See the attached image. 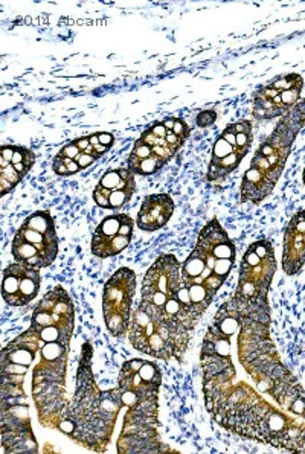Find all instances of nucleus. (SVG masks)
<instances>
[{"instance_id":"obj_1","label":"nucleus","mask_w":305,"mask_h":454,"mask_svg":"<svg viewBox=\"0 0 305 454\" xmlns=\"http://www.w3.org/2000/svg\"><path fill=\"white\" fill-rule=\"evenodd\" d=\"M205 406L222 427L275 449L305 453V422L270 406L245 381H237L232 356H200Z\"/></svg>"},{"instance_id":"obj_2","label":"nucleus","mask_w":305,"mask_h":454,"mask_svg":"<svg viewBox=\"0 0 305 454\" xmlns=\"http://www.w3.org/2000/svg\"><path fill=\"white\" fill-rule=\"evenodd\" d=\"M92 345L86 341L76 371L75 395L66 407L57 430L80 447L104 453L109 447L114 424L124 404L120 387L98 389L92 371Z\"/></svg>"},{"instance_id":"obj_3","label":"nucleus","mask_w":305,"mask_h":454,"mask_svg":"<svg viewBox=\"0 0 305 454\" xmlns=\"http://www.w3.org/2000/svg\"><path fill=\"white\" fill-rule=\"evenodd\" d=\"M162 372L158 364L135 358L122 364L118 380L126 407L118 453H169L159 438V390Z\"/></svg>"},{"instance_id":"obj_4","label":"nucleus","mask_w":305,"mask_h":454,"mask_svg":"<svg viewBox=\"0 0 305 454\" xmlns=\"http://www.w3.org/2000/svg\"><path fill=\"white\" fill-rule=\"evenodd\" d=\"M237 316L240 322L237 349L241 366L255 381L258 389L270 395L284 411L305 419V389L281 362L270 339V319H256L239 313Z\"/></svg>"},{"instance_id":"obj_5","label":"nucleus","mask_w":305,"mask_h":454,"mask_svg":"<svg viewBox=\"0 0 305 454\" xmlns=\"http://www.w3.org/2000/svg\"><path fill=\"white\" fill-rule=\"evenodd\" d=\"M235 244L228 232L213 218L199 233L196 247L182 264V281L191 307L202 317L234 269Z\"/></svg>"},{"instance_id":"obj_6","label":"nucleus","mask_w":305,"mask_h":454,"mask_svg":"<svg viewBox=\"0 0 305 454\" xmlns=\"http://www.w3.org/2000/svg\"><path fill=\"white\" fill-rule=\"evenodd\" d=\"M305 125V99L281 116L272 135L262 142L241 182V201L260 205L281 179L292 146Z\"/></svg>"},{"instance_id":"obj_7","label":"nucleus","mask_w":305,"mask_h":454,"mask_svg":"<svg viewBox=\"0 0 305 454\" xmlns=\"http://www.w3.org/2000/svg\"><path fill=\"white\" fill-rule=\"evenodd\" d=\"M190 135V127L182 118H165L152 122L135 142L127 168L135 176L159 173L185 145Z\"/></svg>"},{"instance_id":"obj_8","label":"nucleus","mask_w":305,"mask_h":454,"mask_svg":"<svg viewBox=\"0 0 305 454\" xmlns=\"http://www.w3.org/2000/svg\"><path fill=\"white\" fill-rule=\"evenodd\" d=\"M59 247L60 239L52 215L48 211L34 212L12 239V260L40 270L54 262Z\"/></svg>"},{"instance_id":"obj_9","label":"nucleus","mask_w":305,"mask_h":454,"mask_svg":"<svg viewBox=\"0 0 305 454\" xmlns=\"http://www.w3.org/2000/svg\"><path fill=\"white\" fill-rule=\"evenodd\" d=\"M0 434L4 453H37L29 404L22 384L2 383Z\"/></svg>"},{"instance_id":"obj_10","label":"nucleus","mask_w":305,"mask_h":454,"mask_svg":"<svg viewBox=\"0 0 305 454\" xmlns=\"http://www.w3.org/2000/svg\"><path fill=\"white\" fill-rule=\"evenodd\" d=\"M129 339L137 351L164 362H182L188 348L182 345L175 331L168 325L148 313L147 309L137 307L131 317Z\"/></svg>"},{"instance_id":"obj_11","label":"nucleus","mask_w":305,"mask_h":454,"mask_svg":"<svg viewBox=\"0 0 305 454\" xmlns=\"http://www.w3.org/2000/svg\"><path fill=\"white\" fill-rule=\"evenodd\" d=\"M31 326L44 341H60L71 345L75 328V309L65 288L54 287L37 303Z\"/></svg>"},{"instance_id":"obj_12","label":"nucleus","mask_w":305,"mask_h":454,"mask_svg":"<svg viewBox=\"0 0 305 454\" xmlns=\"http://www.w3.org/2000/svg\"><path fill=\"white\" fill-rule=\"evenodd\" d=\"M137 293V273L122 267L110 276L103 290V317L110 334L121 339L129 334Z\"/></svg>"},{"instance_id":"obj_13","label":"nucleus","mask_w":305,"mask_h":454,"mask_svg":"<svg viewBox=\"0 0 305 454\" xmlns=\"http://www.w3.org/2000/svg\"><path fill=\"white\" fill-rule=\"evenodd\" d=\"M254 130L251 121H237L224 129L213 146V156L207 167V180L220 182L240 167L243 159L251 152Z\"/></svg>"},{"instance_id":"obj_14","label":"nucleus","mask_w":305,"mask_h":454,"mask_svg":"<svg viewBox=\"0 0 305 454\" xmlns=\"http://www.w3.org/2000/svg\"><path fill=\"white\" fill-rule=\"evenodd\" d=\"M302 87L304 78L298 74L275 78L256 90L252 114L260 121L281 118L298 104Z\"/></svg>"},{"instance_id":"obj_15","label":"nucleus","mask_w":305,"mask_h":454,"mask_svg":"<svg viewBox=\"0 0 305 454\" xmlns=\"http://www.w3.org/2000/svg\"><path fill=\"white\" fill-rule=\"evenodd\" d=\"M48 341H44L37 331L29 325L25 333L17 335L4 349L0 356L2 364V383L22 384L25 381L29 366L40 356L42 348Z\"/></svg>"},{"instance_id":"obj_16","label":"nucleus","mask_w":305,"mask_h":454,"mask_svg":"<svg viewBox=\"0 0 305 454\" xmlns=\"http://www.w3.org/2000/svg\"><path fill=\"white\" fill-rule=\"evenodd\" d=\"M110 146H106L99 142L98 133L90 136H82L78 139L67 142L55 156L52 162V169L55 174L67 177L72 174L80 173L82 169H88L93 163L98 160L109 152Z\"/></svg>"},{"instance_id":"obj_17","label":"nucleus","mask_w":305,"mask_h":454,"mask_svg":"<svg viewBox=\"0 0 305 454\" xmlns=\"http://www.w3.org/2000/svg\"><path fill=\"white\" fill-rule=\"evenodd\" d=\"M135 220L127 214L106 216L92 235V254L101 260L116 256L130 246Z\"/></svg>"},{"instance_id":"obj_18","label":"nucleus","mask_w":305,"mask_h":454,"mask_svg":"<svg viewBox=\"0 0 305 454\" xmlns=\"http://www.w3.org/2000/svg\"><path fill=\"white\" fill-rule=\"evenodd\" d=\"M137 192L135 174L129 168H114L104 174L93 191V200L107 211H118L130 203Z\"/></svg>"},{"instance_id":"obj_19","label":"nucleus","mask_w":305,"mask_h":454,"mask_svg":"<svg viewBox=\"0 0 305 454\" xmlns=\"http://www.w3.org/2000/svg\"><path fill=\"white\" fill-rule=\"evenodd\" d=\"M40 284L38 269L14 262L4 270L2 298L12 307H25L37 298Z\"/></svg>"},{"instance_id":"obj_20","label":"nucleus","mask_w":305,"mask_h":454,"mask_svg":"<svg viewBox=\"0 0 305 454\" xmlns=\"http://www.w3.org/2000/svg\"><path fill=\"white\" fill-rule=\"evenodd\" d=\"M283 270L287 276L300 273L305 264V209L290 218L284 232Z\"/></svg>"},{"instance_id":"obj_21","label":"nucleus","mask_w":305,"mask_h":454,"mask_svg":"<svg viewBox=\"0 0 305 454\" xmlns=\"http://www.w3.org/2000/svg\"><path fill=\"white\" fill-rule=\"evenodd\" d=\"M173 214L175 200L171 199V195L164 192L147 195L142 201L141 209L137 214V226L144 232H156L167 226Z\"/></svg>"},{"instance_id":"obj_22","label":"nucleus","mask_w":305,"mask_h":454,"mask_svg":"<svg viewBox=\"0 0 305 454\" xmlns=\"http://www.w3.org/2000/svg\"><path fill=\"white\" fill-rule=\"evenodd\" d=\"M215 121H217V112L215 110H203V112L197 114L196 125L200 129H207V127H211Z\"/></svg>"},{"instance_id":"obj_23","label":"nucleus","mask_w":305,"mask_h":454,"mask_svg":"<svg viewBox=\"0 0 305 454\" xmlns=\"http://www.w3.org/2000/svg\"><path fill=\"white\" fill-rule=\"evenodd\" d=\"M302 182H304V184H305V168H304V173H302Z\"/></svg>"}]
</instances>
